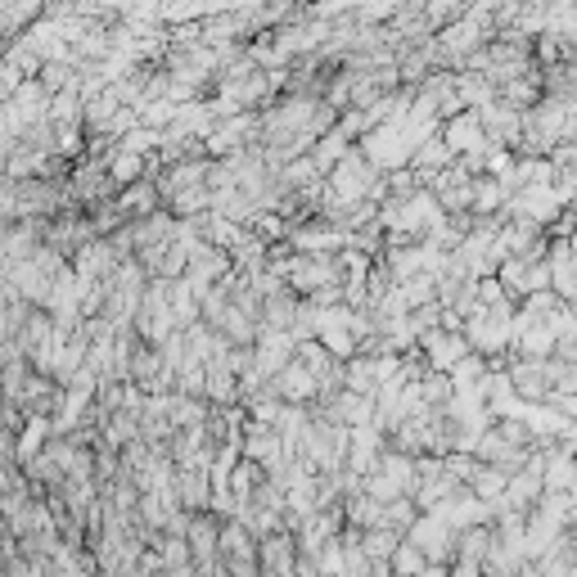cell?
I'll use <instances>...</instances> for the list:
<instances>
[{
	"label": "cell",
	"instance_id": "2",
	"mask_svg": "<svg viewBox=\"0 0 577 577\" xmlns=\"http://www.w3.org/2000/svg\"><path fill=\"white\" fill-rule=\"evenodd\" d=\"M298 550H303V541H298L294 528H275V533L262 537V568H266V573L298 568Z\"/></svg>",
	"mask_w": 577,
	"mask_h": 577
},
{
	"label": "cell",
	"instance_id": "1",
	"mask_svg": "<svg viewBox=\"0 0 577 577\" xmlns=\"http://www.w3.org/2000/svg\"><path fill=\"white\" fill-rule=\"evenodd\" d=\"M443 135H447V144L456 150V159H460V154H478V150H487V144H492L478 109H474V113L460 109L456 118H447V131H443Z\"/></svg>",
	"mask_w": 577,
	"mask_h": 577
}]
</instances>
